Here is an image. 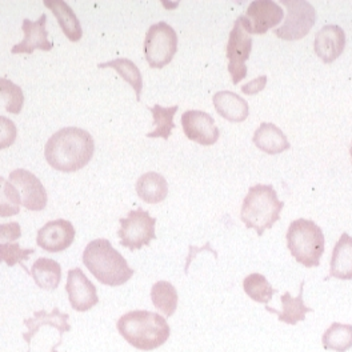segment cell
Masks as SVG:
<instances>
[{
    "label": "cell",
    "instance_id": "5",
    "mask_svg": "<svg viewBox=\"0 0 352 352\" xmlns=\"http://www.w3.org/2000/svg\"><path fill=\"white\" fill-rule=\"evenodd\" d=\"M287 247L298 263L318 267L324 254V235L312 220H294L287 230Z\"/></svg>",
    "mask_w": 352,
    "mask_h": 352
},
{
    "label": "cell",
    "instance_id": "21",
    "mask_svg": "<svg viewBox=\"0 0 352 352\" xmlns=\"http://www.w3.org/2000/svg\"><path fill=\"white\" fill-rule=\"evenodd\" d=\"M44 6L54 12L62 31L71 42H79L82 39L83 30L80 22L65 0H45Z\"/></svg>",
    "mask_w": 352,
    "mask_h": 352
},
{
    "label": "cell",
    "instance_id": "12",
    "mask_svg": "<svg viewBox=\"0 0 352 352\" xmlns=\"http://www.w3.org/2000/svg\"><path fill=\"white\" fill-rule=\"evenodd\" d=\"M10 182L16 187L22 206L30 211H42L47 206V191L42 182L27 170H15L10 174Z\"/></svg>",
    "mask_w": 352,
    "mask_h": 352
},
{
    "label": "cell",
    "instance_id": "34",
    "mask_svg": "<svg viewBox=\"0 0 352 352\" xmlns=\"http://www.w3.org/2000/svg\"><path fill=\"white\" fill-rule=\"evenodd\" d=\"M265 82H267V78L263 75V76H261V78H258V79L250 82L248 85L243 86L242 91L244 94L254 95V94H256V92H259V91L263 89L264 86H265Z\"/></svg>",
    "mask_w": 352,
    "mask_h": 352
},
{
    "label": "cell",
    "instance_id": "16",
    "mask_svg": "<svg viewBox=\"0 0 352 352\" xmlns=\"http://www.w3.org/2000/svg\"><path fill=\"white\" fill-rule=\"evenodd\" d=\"M68 319L69 316L67 314H62L59 311V308H54L52 312H47L44 309L36 311L34 314V318L31 319H24V326L27 327V330L23 333V339L27 342V344L31 347V342L34 339V336L39 332L41 327L43 326H51L55 327L59 331V340L58 343L54 346V349H56L58 346L62 344V336L65 332L71 331V326L68 324Z\"/></svg>",
    "mask_w": 352,
    "mask_h": 352
},
{
    "label": "cell",
    "instance_id": "7",
    "mask_svg": "<svg viewBox=\"0 0 352 352\" xmlns=\"http://www.w3.org/2000/svg\"><path fill=\"white\" fill-rule=\"evenodd\" d=\"M155 224L156 219L147 211L142 208L130 211L127 218L120 219V230L118 231L120 244L127 247L130 251L148 245L156 238Z\"/></svg>",
    "mask_w": 352,
    "mask_h": 352
},
{
    "label": "cell",
    "instance_id": "14",
    "mask_svg": "<svg viewBox=\"0 0 352 352\" xmlns=\"http://www.w3.org/2000/svg\"><path fill=\"white\" fill-rule=\"evenodd\" d=\"M75 239V228L71 221L65 219L52 220L44 224L38 231L36 243L47 252H62Z\"/></svg>",
    "mask_w": 352,
    "mask_h": 352
},
{
    "label": "cell",
    "instance_id": "20",
    "mask_svg": "<svg viewBox=\"0 0 352 352\" xmlns=\"http://www.w3.org/2000/svg\"><path fill=\"white\" fill-rule=\"evenodd\" d=\"M255 146L265 154L276 155L289 148L286 135L272 123H262L254 133Z\"/></svg>",
    "mask_w": 352,
    "mask_h": 352
},
{
    "label": "cell",
    "instance_id": "10",
    "mask_svg": "<svg viewBox=\"0 0 352 352\" xmlns=\"http://www.w3.org/2000/svg\"><path fill=\"white\" fill-rule=\"evenodd\" d=\"M241 19L248 34L263 35L282 22L283 10L272 0H255L248 6L245 15H242Z\"/></svg>",
    "mask_w": 352,
    "mask_h": 352
},
{
    "label": "cell",
    "instance_id": "30",
    "mask_svg": "<svg viewBox=\"0 0 352 352\" xmlns=\"http://www.w3.org/2000/svg\"><path fill=\"white\" fill-rule=\"evenodd\" d=\"M177 109H179L177 106L162 107L159 104H156L154 107H150V111L153 112V118H154L155 130L147 133V136L168 139L171 136V132L175 129L174 116L177 112Z\"/></svg>",
    "mask_w": 352,
    "mask_h": 352
},
{
    "label": "cell",
    "instance_id": "29",
    "mask_svg": "<svg viewBox=\"0 0 352 352\" xmlns=\"http://www.w3.org/2000/svg\"><path fill=\"white\" fill-rule=\"evenodd\" d=\"M243 288L250 299L264 305L272 299L274 294H276V289L272 288L267 278L262 274L248 275L243 282Z\"/></svg>",
    "mask_w": 352,
    "mask_h": 352
},
{
    "label": "cell",
    "instance_id": "1",
    "mask_svg": "<svg viewBox=\"0 0 352 352\" xmlns=\"http://www.w3.org/2000/svg\"><path fill=\"white\" fill-rule=\"evenodd\" d=\"M95 151L89 132L78 127H66L55 132L45 143L44 155L56 171L75 173L86 167Z\"/></svg>",
    "mask_w": 352,
    "mask_h": 352
},
{
    "label": "cell",
    "instance_id": "27",
    "mask_svg": "<svg viewBox=\"0 0 352 352\" xmlns=\"http://www.w3.org/2000/svg\"><path fill=\"white\" fill-rule=\"evenodd\" d=\"M322 342L326 350L335 352L349 351L352 349L351 324H342L338 322L332 323L324 332Z\"/></svg>",
    "mask_w": 352,
    "mask_h": 352
},
{
    "label": "cell",
    "instance_id": "19",
    "mask_svg": "<svg viewBox=\"0 0 352 352\" xmlns=\"http://www.w3.org/2000/svg\"><path fill=\"white\" fill-rule=\"evenodd\" d=\"M330 278L352 280V236L346 232L333 247L331 255Z\"/></svg>",
    "mask_w": 352,
    "mask_h": 352
},
{
    "label": "cell",
    "instance_id": "8",
    "mask_svg": "<svg viewBox=\"0 0 352 352\" xmlns=\"http://www.w3.org/2000/svg\"><path fill=\"white\" fill-rule=\"evenodd\" d=\"M287 16L285 23L274 32L285 41H299L305 38L316 21V11L306 0H283Z\"/></svg>",
    "mask_w": 352,
    "mask_h": 352
},
{
    "label": "cell",
    "instance_id": "36",
    "mask_svg": "<svg viewBox=\"0 0 352 352\" xmlns=\"http://www.w3.org/2000/svg\"><path fill=\"white\" fill-rule=\"evenodd\" d=\"M51 352H58V351H56V350H55V349H52V351H51Z\"/></svg>",
    "mask_w": 352,
    "mask_h": 352
},
{
    "label": "cell",
    "instance_id": "26",
    "mask_svg": "<svg viewBox=\"0 0 352 352\" xmlns=\"http://www.w3.org/2000/svg\"><path fill=\"white\" fill-rule=\"evenodd\" d=\"M151 299L155 308L159 309L164 316L170 318L175 314L177 308V291L175 287L166 280H160L155 283L151 288Z\"/></svg>",
    "mask_w": 352,
    "mask_h": 352
},
{
    "label": "cell",
    "instance_id": "15",
    "mask_svg": "<svg viewBox=\"0 0 352 352\" xmlns=\"http://www.w3.org/2000/svg\"><path fill=\"white\" fill-rule=\"evenodd\" d=\"M22 236V228L19 223L11 221L0 224V263L6 262L8 267H14L15 264H22L27 261L30 255L35 252L34 248H21L16 241Z\"/></svg>",
    "mask_w": 352,
    "mask_h": 352
},
{
    "label": "cell",
    "instance_id": "9",
    "mask_svg": "<svg viewBox=\"0 0 352 352\" xmlns=\"http://www.w3.org/2000/svg\"><path fill=\"white\" fill-rule=\"evenodd\" d=\"M252 50V38L248 31L244 28L241 16L234 24L232 31L230 32V39L227 43V58H228V71L231 74L234 85H238L247 75L245 62L250 58Z\"/></svg>",
    "mask_w": 352,
    "mask_h": 352
},
{
    "label": "cell",
    "instance_id": "31",
    "mask_svg": "<svg viewBox=\"0 0 352 352\" xmlns=\"http://www.w3.org/2000/svg\"><path fill=\"white\" fill-rule=\"evenodd\" d=\"M21 206L22 199L16 187L0 176V218L18 215Z\"/></svg>",
    "mask_w": 352,
    "mask_h": 352
},
{
    "label": "cell",
    "instance_id": "3",
    "mask_svg": "<svg viewBox=\"0 0 352 352\" xmlns=\"http://www.w3.org/2000/svg\"><path fill=\"white\" fill-rule=\"evenodd\" d=\"M82 261L88 271L106 286H122L135 274L124 256L107 239H95L88 243Z\"/></svg>",
    "mask_w": 352,
    "mask_h": 352
},
{
    "label": "cell",
    "instance_id": "32",
    "mask_svg": "<svg viewBox=\"0 0 352 352\" xmlns=\"http://www.w3.org/2000/svg\"><path fill=\"white\" fill-rule=\"evenodd\" d=\"M0 95L6 100V110L10 113H19L24 104L22 88L7 78H0Z\"/></svg>",
    "mask_w": 352,
    "mask_h": 352
},
{
    "label": "cell",
    "instance_id": "33",
    "mask_svg": "<svg viewBox=\"0 0 352 352\" xmlns=\"http://www.w3.org/2000/svg\"><path fill=\"white\" fill-rule=\"evenodd\" d=\"M16 136H18V129L15 123L6 116H0V150L8 148L10 146H12L16 140Z\"/></svg>",
    "mask_w": 352,
    "mask_h": 352
},
{
    "label": "cell",
    "instance_id": "25",
    "mask_svg": "<svg viewBox=\"0 0 352 352\" xmlns=\"http://www.w3.org/2000/svg\"><path fill=\"white\" fill-rule=\"evenodd\" d=\"M31 275L38 287L54 291L60 285L62 267L52 259L41 258L31 267Z\"/></svg>",
    "mask_w": 352,
    "mask_h": 352
},
{
    "label": "cell",
    "instance_id": "28",
    "mask_svg": "<svg viewBox=\"0 0 352 352\" xmlns=\"http://www.w3.org/2000/svg\"><path fill=\"white\" fill-rule=\"evenodd\" d=\"M99 68H113L135 91L136 99L140 100V94L143 88V78L136 65L126 58H118L107 63L99 65Z\"/></svg>",
    "mask_w": 352,
    "mask_h": 352
},
{
    "label": "cell",
    "instance_id": "18",
    "mask_svg": "<svg viewBox=\"0 0 352 352\" xmlns=\"http://www.w3.org/2000/svg\"><path fill=\"white\" fill-rule=\"evenodd\" d=\"M47 15L43 14L36 22L24 19L22 24L24 39L19 44L14 45L12 54H32L36 48L42 51H50L54 44L48 41V32L45 30Z\"/></svg>",
    "mask_w": 352,
    "mask_h": 352
},
{
    "label": "cell",
    "instance_id": "35",
    "mask_svg": "<svg viewBox=\"0 0 352 352\" xmlns=\"http://www.w3.org/2000/svg\"><path fill=\"white\" fill-rule=\"evenodd\" d=\"M350 154H351V160H352V143H351V148H350Z\"/></svg>",
    "mask_w": 352,
    "mask_h": 352
},
{
    "label": "cell",
    "instance_id": "4",
    "mask_svg": "<svg viewBox=\"0 0 352 352\" xmlns=\"http://www.w3.org/2000/svg\"><path fill=\"white\" fill-rule=\"evenodd\" d=\"M285 203L270 184L252 186L243 200L241 218L247 228H254L259 236L280 219Z\"/></svg>",
    "mask_w": 352,
    "mask_h": 352
},
{
    "label": "cell",
    "instance_id": "24",
    "mask_svg": "<svg viewBox=\"0 0 352 352\" xmlns=\"http://www.w3.org/2000/svg\"><path fill=\"white\" fill-rule=\"evenodd\" d=\"M136 194L148 204H157L167 198L168 183L157 173H146L136 182Z\"/></svg>",
    "mask_w": 352,
    "mask_h": 352
},
{
    "label": "cell",
    "instance_id": "22",
    "mask_svg": "<svg viewBox=\"0 0 352 352\" xmlns=\"http://www.w3.org/2000/svg\"><path fill=\"white\" fill-rule=\"evenodd\" d=\"M212 100L219 115L230 122H243L248 116V103L231 91L217 92Z\"/></svg>",
    "mask_w": 352,
    "mask_h": 352
},
{
    "label": "cell",
    "instance_id": "11",
    "mask_svg": "<svg viewBox=\"0 0 352 352\" xmlns=\"http://www.w3.org/2000/svg\"><path fill=\"white\" fill-rule=\"evenodd\" d=\"M182 127L190 140L201 146H212L219 139V129L214 118L204 111H186L182 115Z\"/></svg>",
    "mask_w": 352,
    "mask_h": 352
},
{
    "label": "cell",
    "instance_id": "6",
    "mask_svg": "<svg viewBox=\"0 0 352 352\" xmlns=\"http://www.w3.org/2000/svg\"><path fill=\"white\" fill-rule=\"evenodd\" d=\"M177 51L175 30L166 22L153 24L144 39V55L153 68H163L171 63Z\"/></svg>",
    "mask_w": 352,
    "mask_h": 352
},
{
    "label": "cell",
    "instance_id": "13",
    "mask_svg": "<svg viewBox=\"0 0 352 352\" xmlns=\"http://www.w3.org/2000/svg\"><path fill=\"white\" fill-rule=\"evenodd\" d=\"M66 289L69 305L75 311L86 312L99 302L96 287L91 283L80 268L68 271Z\"/></svg>",
    "mask_w": 352,
    "mask_h": 352
},
{
    "label": "cell",
    "instance_id": "17",
    "mask_svg": "<svg viewBox=\"0 0 352 352\" xmlns=\"http://www.w3.org/2000/svg\"><path fill=\"white\" fill-rule=\"evenodd\" d=\"M344 47L346 34L339 25H324L315 36V52L324 63L336 60L343 54Z\"/></svg>",
    "mask_w": 352,
    "mask_h": 352
},
{
    "label": "cell",
    "instance_id": "2",
    "mask_svg": "<svg viewBox=\"0 0 352 352\" xmlns=\"http://www.w3.org/2000/svg\"><path fill=\"white\" fill-rule=\"evenodd\" d=\"M116 327L126 342L140 351L159 349L171 333L167 320L162 315L144 309L127 312L118 320Z\"/></svg>",
    "mask_w": 352,
    "mask_h": 352
},
{
    "label": "cell",
    "instance_id": "23",
    "mask_svg": "<svg viewBox=\"0 0 352 352\" xmlns=\"http://www.w3.org/2000/svg\"><path fill=\"white\" fill-rule=\"evenodd\" d=\"M303 287H305V282H302L299 295L296 298H292L289 292L283 294V296H282L283 309L280 312L276 311L275 308L268 307V306L265 307V309L268 312L276 314L280 322L287 323V324H291V326H295L299 322H303L306 319V315H307L308 312L314 311L312 308L307 307L305 305V300H303Z\"/></svg>",
    "mask_w": 352,
    "mask_h": 352
}]
</instances>
